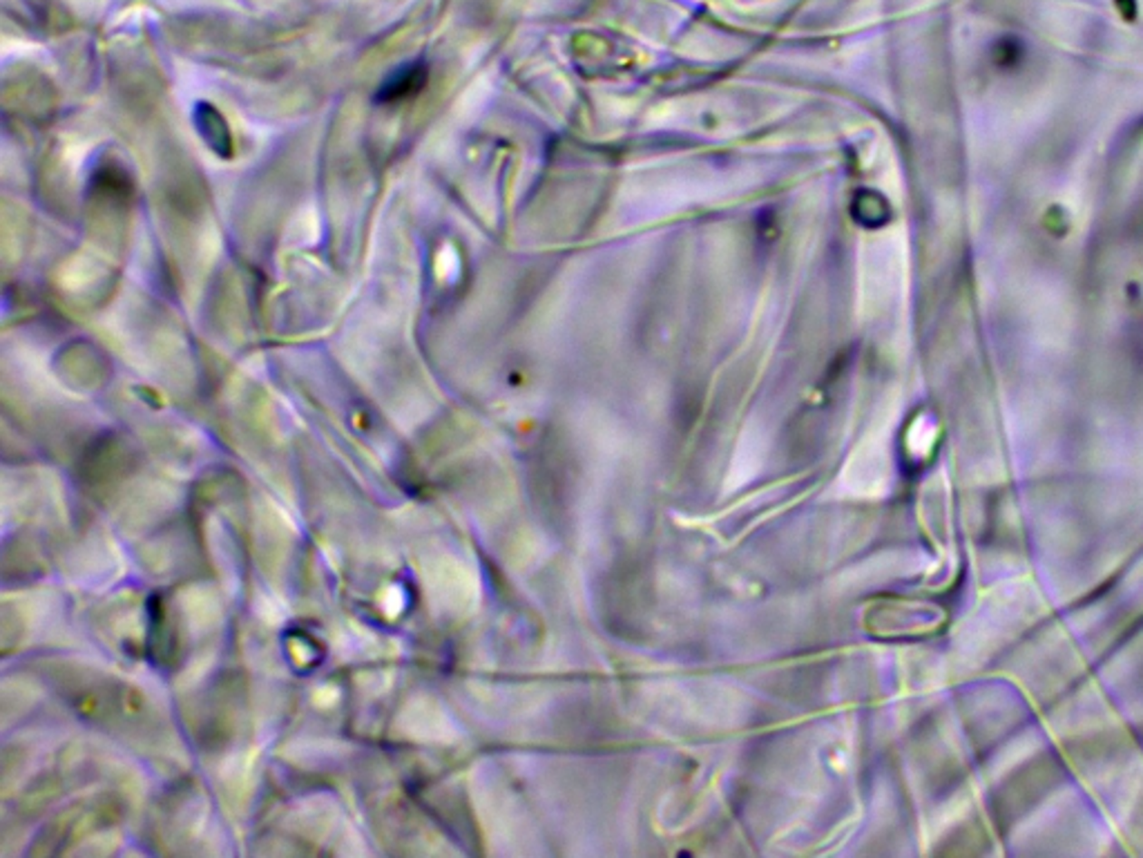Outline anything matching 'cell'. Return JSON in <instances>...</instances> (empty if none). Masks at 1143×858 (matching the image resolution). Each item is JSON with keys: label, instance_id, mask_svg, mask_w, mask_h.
Wrapping results in <instances>:
<instances>
[{"label": "cell", "instance_id": "cell-1", "mask_svg": "<svg viewBox=\"0 0 1143 858\" xmlns=\"http://www.w3.org/2000/svg\"><path fill=\"white\" fill-rule=\"evenodd\" d=\"M425 81H427V67L422 65L420 61H416V63H407L405 67L396 70L387 81H384L376 99L380 101V103H391V101L407 99V97H411V94L420 92Z\"/></svg>", "mask_w": 1143, "mask_h": 858}]
</instances>
